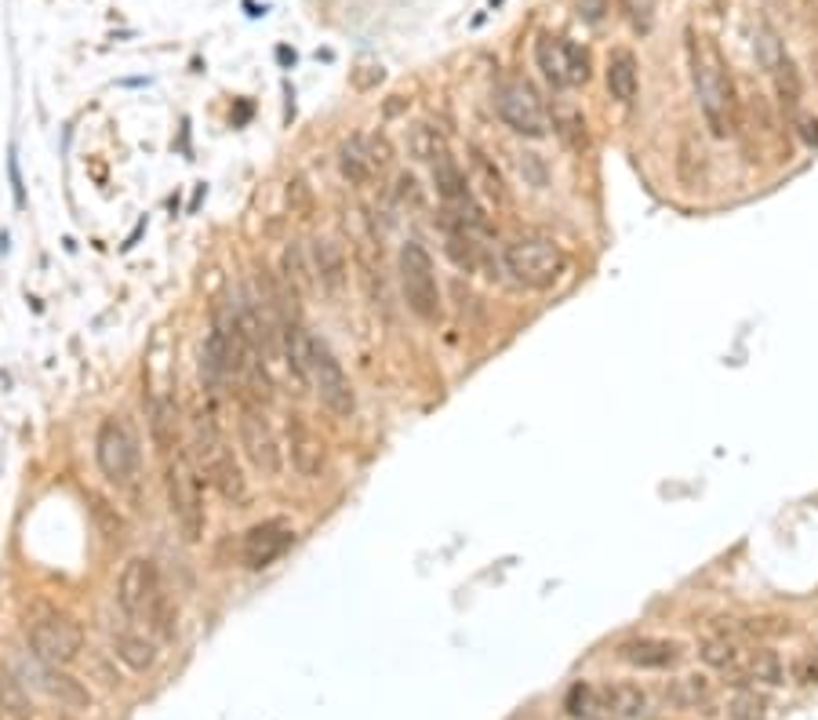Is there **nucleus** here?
Segmentation results:
<instances>
[{
	"label": "nucleus",
	"instance_id": "4be33fe9",
	"mask_svg": "<svg viewBox=\"0 0 818 720\" xmlns=\"http://www.w3.org/2000/svg\"><path fill=\"white\" fill-rule=\"evenodd\" d=\"M339 171L350 186H368L375 179V164L368 157V142L364 135H353L339 146Z\"/></svg>",
	"mask_w": 818,
	"mask_h": 720
},
{
	"label": "nucleus",
	"instance_id": "a19ab883",
	"mask_svg": "<svg viewBox=\"0 0 818 720\" xmlns=\"http://www.w3.org/2000/svg\"><path fill=\"white\" fill-rule=\"evenodd\" d=\"M608 11V0H579V19L586 22H600Z\"/></svg>",
	"mask_w": 818,
	"mask_h": 720
},
{
	"label": "nucleus",
	"instance_id": "2eb2a0df",
	"mask_svg": "<svg viewBox=\"0 0 818 720\" xmlns=\"http://www.w3.org/2000/svg\"><path fill=\"white\" fill-rule=\"evenodd\" d=\"M597 702H600V710L611 713V717H619V720H648L651 717L648 691L640 688V684H629V680H615V684L597 688Z\"/></svg>",
	"mask_w": 818,
	"mask_h": 720
},
{
	"label": "nucleus",
	"instance_id": "0eeeda50",
	"mask_svg": "<svg viewBox=\"0 0 818 720\" xmlns=\"http://www.w3.org/2000/svg\"><path fill=\"white\" fill-rule=\"evenodd\" d=\"M400 288H404V302L426 324L440 320V284H437V266L433 255L422 248L419 240H408L400 248Z\"/></svg>",
	"mask_w": 818,
	"mask_h": 720
},
{
	"label": "nucleus",
	"instance_id": "9b49d317",
	"mask_svg": "<svg viewBox=\"0 0 818 720\" xmlns=\"http://www.w3.org/2000/svg\"><path fill=\"white\" fill-rule=\"evenodd\" d=\"M160 590L164 586H160L157 564L150 557H131L117 579V608L124 611V619L146 622Z\"/></svg>",
	"mask_w": 818,
	"mask_h": 720
},
{
	"label": "nucleus",
	"instance_id": "58836bf2",
	"mask_svg": "<svg viewBox=\"0 0 818 720\" xmlns=\"http://www.w3.org/2000/svg\"><path fill=\"white\" fill-rule=\"evenodd\" d=\"M397 197L400 200H411V204H422V193H419V182H415V175H400L397 179Z\"/></svg>",
	"mask_w": 818,
	"mask_h": 720
},
{
	"label": "nucleus",
	"instance_id": "6ab92c4d",
	"mask_svg": "<svg viewBox=\"0 0 818 720\" xmlns=\"http://www.w3.org/2000/svg\"><path fill=\"white\" fill-rule=\"evenodd\" d=\"M37 684L48 691L51 699L70 706V710H88L91 706V691L84 688L77 677L62 673V666H44V662H37Z\"/></svg>",
	"mask_w": 818,
	"mask_h": 720
},
{
	"label": "nucleus",
	"instance_id": "5701e85b",
	"mask_svg": "<svg viewBox=\"0 0 818 720\" xmlns=\"http://www.w3.org/2000/svg\"><path fill=\"white\" fill-rule=\"evenodd\" d=\"M291 466H295V473L306 480L324 473V444H320L310 430H302V426L291 433Z\"/></svg>",
	"mask_w": 818,
	"mask_h": 720
},
{
	"label": "nucleus",
	"instance_id": "cd10ccee",
	"mask_svg": "<svg viewBox=\"0 0 818 720\" xmlns=\"http://www.w3.org/2000/svg\"><path fill=\"white\" fill-rule=\"evenodd\" d=\"M699 659L706 662V666H713V670L728 673V670H739L742 655L728 637H709V640H702V644H699Z\"/></svg>",
	"mask_w": 818,
	"mask_h": 720
},
{
	"label": "nucleus",
	"instance_id": "423d86ee",
	"mask_svg": "<svg viewBox=\"0 0 818 720\" xmlns=\"http://www.w3.org/2000/svg\"><path fill=\"white\" fill-rule=\"evenodd\" d=\"M95 462H99L102 477L117 484V488L135 484L142 470V448L139 433L131 430V422L124 415L102 419L99 433H95Z\"/></svg>",
	"mask_w": 818,
	"mask_h": 720
},
{
	"label": "nucleus",
	"instance_id": "ea45409f",
	"mask_svg": "<svg viewBox=\"0 0 818 720\" xmlns=\"http://www.w3.org/2000/svg\"><path fill=\"white\" fill-rule=\"evenodd\" d=\"M797 131H800V139L808 142V146H818V117H811V113H800V117H797Z\"/></svg>",
	"mask_w": 818,
	"mask_h": 720
},
{
	"label": "nucleus",
	"instance_id": "c756f323",
	"mask_svg": "<svg viewBox=\"0 0 818 720\" xmlns=\"http://www.w3.org/2000/svg\"><path fill=\"white\" fill-rule=\"evenodd\" d=\"M753 51H757L760 66H764L768 73H775L782 62H786V48H782L779 33L771 30L768 22H760V26H757V40H753Z\"/></svg>",
	"mask_w": 818,
	"mask_h": 720
},
{
	"label": "nucleus",
	"instance_id": "39448f33",
	"mask_svg": "<svg viewBox=\"0 0 818 720\" xmlns=\"http://www.w3.org/2000/svg\"><path fill=\"white\" fill-rule=\"evenodd\" d=\"M26 640L33 648V659L44 662V666H70V662L80 659L84 651V630L80 622L66 611L55 608H40L30 622H26Z\"/></svg>",
	"mask_w": 818,
	"mask_h": 720
},
{
	"label": "nucleus",
	"instance_id": "473e14b6",
	"mask_svg": "<svg viewBox=\"0 0 818 720\" xmlns=\"http://www.w3.org/2000/svg\"><path fill=\"white\" fill-rule=\"evenodd\" d=\"M284 277H288L291 288H310V270H306V262H302V251L291 244L288 251H284Z\"/></svg>",
	"mask_w": 818,
	"mask_h": 720
},
{
	"label": "nucleus",
	"instance_id": "72a5a7b5",
	"mask_svg": "<svg viewBox=\"0 0 818 720\" xmlns=\"http://www.w3.org/2000/svg\"><path fill=\"white\" fill-rule=\"evenodd\" d=\"M775 80H779V95L782 102H789V106H797L800 99V77H797V66L793 62H782L779 70H775Z\"/></svg>",
	"mask_w": 818,
	"mask_h": 720
},
{
	"label": "nucleus",
	"instance_id": "79ce46f5",
	"mask_svg": "<svg viewBox=\"0 0 818 720\" xmlns=\"http://www.w3.org/2000/svg\"><path fill=\"white\" fill-rule=\"evenodd\" d=\"M797 680H800V684H818V655H808V659H800Z\"/></svg>",
	"mask_w": 818,
	"mask_h": 720
},
{
	"label": "nucleus",
	"instance_id": "e433bc0d",
	"mask_svg": "<svg viewBox=\"0 0 818 720\" xmlns=\"http://www.w3.org/2000/svg\"><path fill=\"white\" fill-rule=\"evenodd\" d=\"M288 200H291V208H295V211H302V215H310V208H313V193H310V186H306V179H302V175H295V179L288 182Z\"/></svg>",
	"mask_w": 818,
	"mask_h": 720
},
{
	"label": "nucleus",
	"instance_id": "aec40b11",
	"mask_svg": "<svg viewBox=\"0 0 818 720\" xmlns=\"http://www.w3.org/2000/svg\"><path fill=\"white\" fill-rule=\"evenodd\" d=\"M150 433H153V448L168 459L179 451V408L171 397H153L150 400Z\"/></svg>",
	"mask_w": 818,
	"mask_h": 720
},
{
	"label": "nucleus",
	"instance_id": "20e7f679",
	"mask_svg": "<svg viewBox=\"0 0 818 720\" xmlns=\"http://www.w3.org/2000/svg\"><path fill=\"white\" fill-rule=\"evenodd\" d=\"M164 491H168V510L175 528L186 542L204 539L208 528V513H204V495H200V477L193 466L190 451L179 448L175 455L164 459Z\"/></svg>",
	"mask_w": 818,
	"mask_h": 720
},
{
	"label": "nucleus",
	"instance_id": "2f4dec72",
	"mask_svg": "<svg viewBox=\"0 0 818 720\" xmlns=\"http://www.w3.org/2000/svg\"><path fill=\"white\" fill-rule=\"evenodd\" d=\"M728 717L731 720H764L768 717V699L753 688H742L728 706Z\"/></svg>",
	"mask_w": 818,
	"mask_h": 720
},
{
	"label": "nucleus",
	"instance_id": "c9c22d12",
	"mask_svg": "<svg viewBox=\"0 0 818 720\" xmlns=\"http://www.w3.org/2000/svg\"><path fill=\"white\" fill-rule=\"evenodd\" d=\"M560 135L571 139V146H586V120L575 110H564L560 113Z\"/></svg>",
	"mask_w": 818,
	"mask_h": 720
},
{
	"label": "nucleus",
	"instance_id": "f8f14e48",
	"mask_svg": "<svg viewBox=\"0 0 818 720\" xmlns=\"http://www.w3.org/2000/svg\"><path fill=\"white\" fill-rule=\"evenodd\" d=\"M539 70L553 88H582L589 80V51L560 37H539L535 44Z\"/></svg>",
	"mask_w": 818,
	"mask_h": 720
},
{
	"label": "nucleus",
	"instance_id": "7c9ffc66",
	"mask_svg": "<svg viewBox=\"0 0 818 720\" xmlns=\"http://www.w3.org/2000/svg\"><path fill=\"white\" fill-rule=\"evenodd\" d=\"M564 710H568V717H575V720H597V713H600L597 688L575 684V688L568 691V699H564Z\"/></svg>",
	"mask_w": 818,
	"mask_h": 720
},
{
	"label": "nucleus",
	"instance_id": "c85d7f7f",
	"mask_svg": "<svg viewBox=\"0 0 818 720\" xmlns=\"http://www.w3.org/2000/svg\"><path fill=\"white\" fill-rule=\"evenodd\" d=\"M746 680H760V684L779 688V684H786V666H782V659L775 651H757L746 666ZM746 680H742V684H746Z\"/></svg>",
	"mask_w": 818,
	"mask_h": 720
},
{
	"label": "nucleus",
	"instance_id": "dca6fc26",
	"mask_svg": "<svg viewBox=\"0 0 818 720\" xmlns=\"http://www.w3.org/2000/svg\"><path fill=\"white\" fill-rule=\"evenodd\" d=\"M619 659L637 670H669L680 659V644L666 637H633L619 648Z\"/></svg>",
	"mask_w": 818,
	"mask_h": 720
},
{
	"label": "nucleus",
	"instance_id": "1a4fd4ad",
	"mask_svg": "<svg viewBox=\"0 0 818 720\" xmlns=\"http://www.w3.org/2000/svg\"><path fill=\"white\" fill-rule=\"evenodd\" d=\"M306 379H310L313 393L320 397V404L331 411V415H353L357 408V397H353V386H350V375L342 371L339 357L331 353V346L324 339L313 335L310 339V368H306Z\"/></svg>",
	"mask_w": 818,
	"mask_h": 720
},
{
	"label": "nucleus",
	"instance_id": "6e6552de",
	"mask_svg": "<svg viewBox=\"0 0 818 720\" xmlns=\"http://www.w3.org/2000/svg\"><path fill=\"white\" fill-rule=\"evenodd\" d=\"M433 186H437L440 200H444V215L455 219V226H462L466 233H491V222L480 208V200L473 197V186H469L466 171L459 168V160L451 153H440L433 160Z\"/></svg>",
	"mask_w": 818,
	"mask_h": 720
},
{
	"label": "nucleus",
	"instance_id": "4c0bfd02",
	"mask_svg": "<svg viewBox=\"0 0 818 720\" xmlns=\"http://www.w3.org/2000/svg\"><path fill=\"white\" fill-rule=\"evenodd\" d=\"M368 142V157H371V164H375V175H379L386 164H390V142L382 139V135H371V139H364Z\"/></svg>",
	"mask_w": 818,
	"mask_h": 720
},
{
	"label": "nucleus",
	"instance_id": "ddd939ff",
	"mask_svg": "<svg viewBox=\"0 0 818 720\" xmlns=\"http://www.w3.org/2000/svg\"><path fill=\"white\" fill-rule=\"evenodd\" d=\"M237 437H240V448H244V459L259 473H266V477H277L280 473L277 433H273V426L266 422V415H262L255 404H240Z\"/></svg>",
	"mask_w": 818,
	"mask_h": 720
},
{
	"label": "nucleus",
	"instance_id": "a878e982",
	"mask_svg": "<svg viewBox=\"0 0 818 720\" xmlns=\"http://www.w3.org/2000/svg\"><path fill=\"white\" fill-rule=\"evenodd\" d=\"M709 691H713L709 677H702V673H691V677H680V680H673V684H669L666 699L673 702V706H699V702L709 699Z\"/></svg>",
	"mask_w": 818,
	"mask_h": 720
},
{
	"label": "nucleus",
	"instance_id": "f257e3e1",
	"mask_svg": "<svg viewBox=\"0 0 818 720\" xmlns=\"http://www.w3.org/2000/svg\"><path fill=\"white\" fill-rule=\"evenodd\" d=\"M691 80H695V95H699V110L706 117L709 131L717 139H728L735 131V88L724 70L720 51L706 37H691Z\"/></svg>",
	"mask_w": 818,
	"mask_h": 720
},
{
	"label": "nucleus",
	"instance_id": "4468645a",
	"mask_svg": "<svg viewBox=\"0 0 818 720\" xmlns=\"http://www.w3.org/2000/svg\"><path fill=\"white\" fill-rule=\"evenodd\" d=\"M291 542H295V528H291L288 520L270 517L262 520V524H251L244 531V539H240V564L248 571L270 568V564H277L291 550Z\"/></svg>",
	"mask_w": 818,
	"mask_h": 720
},
{
	"label": "nucleus",
	"instance_id": "b1692460",
	"mask_svg": "<svg viewBox=\"0 0 818 720\" xmlns=\"http://www.w3.org/2000/svg\"><path fill=\"white\" fill-rule=\"evenodd\" d=\"M310 331L302 324H284V360H288V371L295 375L299 386H310L306 379V368H310Z\"/></svg>",
	"mask_w": 818,
	"mask_h": 720
},
{
	"label": "nucleus",
	"instance_id": "9d476101",
	"mask_svg": "<svg viewBox=\"0 0 818 720\" xmlns=\"http://www.w3.org/2000/svg\"><path fill=\"white\" fill-rule=\"evenodd\" d=\"M495 113L506 128H513L524 139H546L549 135V113L539 91L528 80H506L495 88Z\"/></svg>",
	"mask_w": 818,
	"mask_h": 720
},
{
	"label": "nucleus",
	"instance_id": "a211bd4d",
	"mask_svg": "<svg viewBox=\"0 0 818 720\" xmlns=\"http://www.w3.org/2000/svg\"><path fill=\"white\" fill-rule=\"evenodd\" d=\"M110 648H113V659L124 662L131 673H146L157 666L160 651L153 640H146L142 633L135 630H113L110 633Z\"/></svg>",
	"mask_w": 818,
	"mask_h": 720
},
{
	"label": "nucleus",
	"instance_id": "f704fd0d",
	"mask_svg": "<svg viewBox=\"0 0 818 720\" xmlns=\"http://www.w3.org/2000/svg\"><path fill=\"white\" fill-rule=\"evenodd\" d=\"M473 168H477V175L484 179V190H488V197L506 200V190H502V182H499V171H491V164L484 160V153H473Z\"/></svg>",
	"mask_w": 818,
	"mask_h": 720
},
{
	"label": "nucleus",
	"instance_id": "f3484780",
	"mask_svg": "<svg viewBox=\"0 0 818 720\" xmlns=\"http://www.w3.org/2000/svg\"><path fill=\"white\" fill-rule=\"evenodd\" d=\"M346 255L335 240H313V277H317L320 291H328L331 299H339L346 288Z\"/></svg>",
	"mask_w": 818,
	"mask_h": 720
},
{
	"label": "nucleus",
	"instance_id": "393cba45",
	"mask_svg": "<svg viewBox=\"0 0 818 720\" xmlns=\"http://www.w3.org/2000/svg\"><path fill=\"white\" fill-rule=\"evenodd\" d=\"M0 713H11L15 720H30V695H26V684L11 666L0 662Z\"/></svg>",
	"mask_w": 818,
	"mask_h": 720
},
{
	"label": "nucleus",
	"instance_id": "412c9836",
	"mask_svg": "<svg viewBox=\"0 0 818 720\" xmlns=\"http://www.w3.org/2000/svg\"><path fill=\"white\" fill-rule=\"evenodd\" d=\"M637 88H640V73H637V59H633V51H626V48L611 51V59H608L611 99L633 102V99H637Z\"/></svg>",
	"mask_w": 818,
	"mask_h": 720
},
{
	"label": "nucleus",
	"instance_id": "f03ea898",
	"mask_svg": "<svg viewBox=\"0 0 818 720\" xmlns=\"http://www.w3.org/2000/svg\"><path fill=\"white\" fill-rule=\"evenodd\" d=\"M190 459L226 502H233V506H244V502H248V480L240 473L237 459H233V448L226 444L219 426H215V415H211V411H197V415H193Z\"/></svg>",
	"mask_w": 818,
	"mask_h": 720
},
{
	"label": "nucleus",
	"instance_id": "bb28decb",
	"mask_svg": "<svg viewBox=\"0 0 818 720\" xmlns=\"http://www.w3.org/2000/svg\"><path fill=\"white\" fill-rule=\"evenodd\" d=\"M408 153L415 160H429V164H433L440 153H448V146H444V135H440L437 128L415 124V128H408Z\"/></svg>",
	"mask_w": 818,
	"mask_h": 720
},
{
	"label": "nucleus",
	"instance_id": "7ed1b4c3",
	"mask_svg": "<svg viewBox=\"0 0 818 720\" xmlns=\"http://www.w3.org/2000/svg\"><path fill=\"white\" fill-rule=\"evenodd\" d=\"M502 266L520 288L528 291H549L564 273H568V255L557 240L539 237V233H524L513 237L502 248Z\"/></svg>",
	"mask_w": 818,
	"mask_h": 720
}]
</instances>
